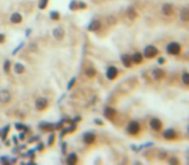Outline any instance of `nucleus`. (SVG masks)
<instances>
[{
    "instance_id": "1",
    "label": "nucleus",
    "mask_w": 189,
    "mask_h": 165,
    "mask_svg": "<svg viewBox=\"0 0 189 165\" xmlns=\"http://www.w3.org/2000/svg\"><path fill=\"white\" fill-rule=\"evenodd\" d=\"M180 49H181V48H180V44H178V43H175V41L170 43V44L167 45V52H169L170 54H174V56L179 54Z\"/></svg>"
},
{
    "instance_id": "2",
    "label": "nucleus",
    "mask_w": 189,
    "mask_h": 165,
    "mask_svg": "<svg viewBox=\"0 0 189 165\" xmlns=\"http://www.w3.org/2000/svg\"><path fill=\"white\" fill-rule=\"evenodd\" d=\"M157 53H158L157 48L153 46V45H148V46L144 49V56H145L147 58H153V57H156Z\"/></svg>"
},
{
    "instance_id": "3",
    "label": "nucleus",
    "mask_w": 189,
    "mask_h": 165,
    "mask_svg": "<svg viewBox=\"0 0 189 165\" xmlns=\"http://www.w3.org/2000/svg\"><path fill=\"white\" fill-rule=\"evenodd\" d=\"M47 106H48V101H47V98H38L36 101H35V108L38 111H43V110H45Z\"/></svg>"
},
{
    "instance_id": "4",
    "label": "nucleus",
    "mask_w": 189,
    "mask_h": 165,
    "mask_svg": "<svg viewBox=\"0 0 189 165\" xmlns=\"http://www.w3.org/2000/svg\"><path fill=\"white\" fill-rule=\"evenodd\" d=\"M11 101V93L9 90L3 89L0 90V103H8Z\"/></svg>"
},
{
    "instance_id": "5",
    "label": "nucleus",
    "mask_w": 189,
    "mask_h": 165,
    "mask_svg": "<svg viewBox=\"0 0 189 165\" xmlns=\"http://www.w3.org/2000/svg\"><path fill=\"white\" fill-rule=\"evenodd\" d=\"M128 133H131V134H137L140 132V125L139 123H136V121H131L130 124H128Z\"/></svg>"
},
{
    "instance_id": "6",
    "label": "nucleus",
    "mask_w": 189,
    "mask_h": 165,
    "mask_svg": "<svg viewBox=\"0 0 189 165\" xmlns=\"http://www.w3.org/2000/svg\"><path fill=\"white\" fill-rule=\"evenodd\" d=\"M117 76H118V70H117V67L110 66L108 70H106V77H108L109 80H114Z\"/></svg>"
},
{
    "instance_id": "7",
    "label": "nucleus",
    "mask_w": 189,
    "mask_h": 165,
    "mask_svg": "<svg viewBox=\"0 0 189 165\" xmlns=\"http://www.w3.org/2000/svg\"><path fill=\"white\" fill-rule=\"evenodd\" d=\"M149 125H150V128H152L153 130H160L162 128V121L160 119H152V120H150V123H149Z\"/></svg>"
},
{
    "instance_id": "8",
    "label": "nucleus",
    "mask_w": 189,
    "mask_h": 165,
    "mask_svg": "<svg viewBox=\"0 0 189 165\" xmlns=\"http://www.w3.org/2000/svg\"><path fill=\"white\" fill-rule=\"evenodd\" d=\"M101 28V22L97 20H93L91 23L88 25V30L89 31H98V30Z\"/></svg>"
},
{
    "instance_id": "9",
    "label": "nucleus",
    "mask_w": 189,
    "mask_h": 165,
    "mask_svg": "<svg viewBox=\"0 0 189 165\" xmlns=\"http://www.w3.org/2000/svg\"><path fill=\"white\" fill-rule=\"evenodd\" d=\"M174 13V8L171 4H163L162 5V14L165 16H171Z\"/></svg>"
},
{
    "instance_id": "10",
    "label": "nucleus",
    "mask_w": 189,
    "mask_h": 165,
    "mask_svg": "<svg viewBox=\"0 0 189 165\" xmlns=\"http://www.w3.org/2000/svg\"><path fill=\"white\" fill-rule=\"evenodd\" d=\"M94 140H96V137H94L93 133H85L83 136V141H84L85 145H92L94 142Z\"/></svg>"
},
{
    "instance_id": "11",
    "label": "nucleus",
    "mask_w": 189,
    "mask_h": 165,
    "mask_svg": "<svg viewBox=\"0 0 189 165\" xmlns=\"http://www.w3.org/2000/svg\"><path fill=\"white\" fill-rule=\"evenodd\" d=\"M66 163L69 164V165H74V164H76L78 163V156H76V154H69L67 155V158H66Z\"/></svg>"
},
{
    "instance_id": "12",
    "label": "nucleus",
    "mask_w": 189,
    "mask_h": 165,
    "mask_svg": "<svg viewBox=\"0 0 189 165\" xmlns=\"http://www.w3.org/2000/svg\"><path fill=\"white\" fill-rule=\"evenodd\" d=\"M180 20L183 22H189V9L184 8V9L180 10Z\"/></svg>"
},
{
    "instance_id": "13",
    "label": "nucleus",
    "mask_w": 189,
    "mask_h": 165,
    "mask_svg": "<svg viewBox=\"0 0 189 165\" xmlns=\"http://www.w3.org/2000/svg\"><path fill=\"white\" fill-rule=\"evenodd\" d=\"M52 34H53V38L56 39V40H61V39L64 38V30H62V28H60V27L54 28Z\"/></svg>"
},
{
    "instance_id": "14",
    "label": "nucleus",
    "mask_w": 189,
    "mask_h": 165,
    "mask_svg": "<svg viewBox=\"0 0 189 165\" xmlns=\"http://www.w3.org/2000/svg\"><path fill=\"white\" fill-rule=\"evenodd\" d=\"M21 21H22V16L20 14V13H12V16H11V22L12 23H20Z\"/></svg>"
},
{
    "instance_id": "15",
    "label": "nucleus",
    "mask_w": 189,
    "mask_h": 165,
    "mask_svg": "<svg viewBox=\"0 0 189 165\" xmlns=\"http://www.w3.org/2000/svg\"><path fill=\"white\" fill-rule=\"evenodd\" d=\"M163 137H165L166 140H172V138L176 137L175 130H174V129H167V130H165V133H163Z\"/></svg>"
},
{
    "instance_id": "16",
    "label": "nucleus",
    "mask_w": 189,
    "mask_h": 165,
    "mask_svg": "<svg viewBox=\"0 0 189 165\" xmlns=\"http://www.w3.org/2000/svg\"><path fill=\"white\" fill-rule=\"evenodd\" d=\"M122 62L126 67H130L131 63H132V57L131 56H128V54H123L122 56Z\"/></svg>"
},
{
    "instance_id": "17",
    "label": "nucleus",
    "mask_w": 189,
    "mask_h": 165,
    "mask_svg": "<svg viewBox=\"0 0 189 165\" xmlns=\"http://www.w3.org/2000/svg\"><path fill=\"white\" fill-rule=\"evenodd\" d=\"M9 129H11V125H5L3 129H0V138H2L3 141L7 140V134L9 132Z\"/></svg>"
},
{
    "instance_id": "18",
    "label": "nucleus",
    "mask_w": 189,
    "mask_h": 165,
    "mask_svg": "<svg viewBox=\"0 0 189 165\" xmlns=\"http://www.w3.org/2000/svg\"><path fill=\"white\" fill-rule=\"evenodd\" d=\"M104 114H105V116L108 119H113L115 116V110H114V108H111V107H106L105 111H104Z\"/></svg>"
},
{
    "instance_id": "19",
    "label": "nucleus",
    "mask_w": 189,
    "mask_h": 165,
    "mask_svg": "<svg viewBox=\"0 0 189 165\" xmlns=\"http://www.w3.org/2000/svg\"><path fill=\"white\" fill-rule=\"evenodd\" d=\"M127 16H128V18H130L131 21H135L137 18V13H136V10L134 9V8H128V9H127Z\"/></svg>"
},
{
    "instance_id": "20",
    "label": "nucleus",
    "mask_w": 189,
    "mask_h": 165,
    "mask_svg": "<svg viewBox=\"0 0 189 165\" xmlns=\"http://www.w3.org/2000/svg\"><path fill=\"white\" fill-rule=\"evenodd\" d=\"M39 129H42V130H52L53 125L49 124V123H40L39 124Z\"/></svg>"
},
{
    "instance_id": "21",
    "label": "nucleus",
    "mask_w": 189,
    "mask_h": 165,
    "mask_svg": "<svg viewBox=\"0 0 189 165\" xmlns=\"http://www.w3.org/2000/svg\"><path fill=\"white\" fill-rule=\"evenodd\" d=\"M132 62L141 63V62H143V56H141L140 53H135L134 56H132Z\"/></svg>"
},
{
    "instance_id": "22",
    "label": "nucleus",
    "mask_w": 189,
    "mask_h": 165,
    "mask_svg": "<svg viewBox=\"0 0 189 165\" xmlns=\"http://www.w3.org/2000/svg\"><path fill=\"white\" fill-rule=\"evenodd\" d=\"M23 71H25L23 64H21V63H16L14 64V72L16 74H22Z\"/></svg>"
},
{
    "instance_id": "23",
    "label": "nucleus",
    "mask_w": 189,
    "mask_h": 165,
    "mask_svg": "<svg viewBox=\"0 0 189 165\" xmlns=\"http://www.w3.org/2000/svg\"><path fill=\"white\" fill-rule=\"evenodd\" d=\"M162 76H163V72L161 70H154V72H153V77H154V79L160 80V79H162Z\"/></svg>"
},
{
    "instance_id": "24",
    "label": "nucleus",
    "mask_w": 189,
    "mask_h": 165,
    "mask_svg": "<svg viewBox=\"0 0 189 165\" xmlns=\"http://www.w3.org/2000/svg\"><path fill=\"white\" fill-rule=\"evenodd\" d=\"M49 17L52 18L53 21H58L60 20V13L57 10H53V12H51L49 13Z\"/></svg>"
},
{
    "instance_id": "25",
    "label": "nucleus",
    "mask_w": 189,
    "mask_h": 165,
    "mask_svg": "<svg viewBox=\"0 0 189 165\" xmlns=\"http://www.w3.org/2000/svg\"><path fill=\"white\" fill-rule=\"evenodd\" d=\"M11 61L9 59H7L5 61V62H4V71H5V72H9L11 71Z\"/></svg>"
},
{
    "instance_id": "26",
    "label": "nucleus",
    "mask_w": 189,
    "mask_h": 165,
    "mask_svg": "<svg viewBox=\"0 0 189 165\" xmlns=\"http://www.w3.org/2000/svg\"><path fill=\"white\" fill-rule=\"evenodd\" d=\"M181 79H183V82H184V84L189 85V74H188V72H184V74H183Z\"/></svg>"
},
{
    "instance_id": "27",
    "label": "nucleus",
    "mask_w": 189,
    "mask_h": 165,
    "mask_svg": "<svg viewBox=\"0 0 189 165\" xmlns=\"http://www.w3.org/2000/svg\"><path fill=\"white\" fill-rule=\"evenodd\" d=\"M48 5V0H40L39 2V9H45Z\"/></svg>"
},
{
    "instance_id": "28",
    "label": "nucleus",
    "mask_w": 189,
    "mask_h": 165,
    "mask_svg": "<svg viewBox=\"0 0 189 165\" xmlns=\"http://www.w3.org/2000/svg\"><path fill=\"white\" fill-rule=\"evenodd\" d=\"M85 74H87V76L93 77L94 75H96V70H93V68H87V71H85Z\"/></svg>"
},
{
    "instance_id": "29",
    "label": "nucleus",
    "mask_w": 189,
    "mask_h": 165,
    "mask_svg": "<svg viewBox=\"0 0 189 165\" xmlns=\"http://www.w3.org/2000/svg\"><path fill=\"white\" fill-rule=\"evenodd\" d=\"M16 129H18V130H25V132H26V130H29L27 127H25V125L21 124V123H17V124H16Z\"/></svg>"
},
{
    "instance_id": "30",
    "label": "nucleus",
    "mask_w": 189,
    "mask_h": 165,
    "mask_svg": "<svg viewBox=\"0 0 189 165\" xmlns=\"http://www.w3.org/2000/svg\"><path fill=\"white\" fill-rule=\"evenodd\" d=\"M54 138H56L54 133H52V134L49 136V138H48V146H52V143L54 142Z\"/></svg>"
},
{
    "instance_id": "31",
    "label": "nucleus",
    "mask_w": 189,
    "mask_h": 165,
    "mask_svg": "<svg viewBox=\"0 0 189 165\" xmlns=\"http://www.w3.org/2000/svg\"><path fill=\"white\" fill-rule=\"evenodd\" d=\"M74 82H75V79H71L70 82H69V85H67V89H71V86L74 85Z\"/></svg>"
},
{
    "instance_id": "32",
    "label": "nucleus",
    "mask_w": 189,
    "mask_h": 165,
    "mask_svg": "<svg viewBox=\"0 0 189 165\" xmlns=\"http://www.w3.org/2000/svg\"><path fill=\"white\" fill-rule=\"evenodd\" d=\"M4 41H5V36H4L3 34H0V44H3Z\"/></svg>"
},
{
    "instance_id": "33",
    "label": "nucleus",
    "mask_w": 189,
    "mask_h": 165,
    "mask_svg": "<svg viewBox=\"0 0 189 165\" xmlns=\"http://www.w3.org/2000/svg\"><path fill=\"white\" fill-rule=\"evenodd\" d=\"M170 163H171V164H178L179 161H178V159H175V158H171V159H170Z\"/></svg>"
},
{
    "instance_id": "34",
    "label": "nucleus",
    "mask_w": 189,
    "mask_h": 165,
    "mask_svg": "<svg viewBox=\"0 0 189 165\" xmlns=\"http://www.w3.org/2000/svg\"><path fill=\"white\" fill-rule=\"evenodd\" d=\"M18 137H20V140H25V132H23V130L20 133V136H18Z\"/></svg>"
},
{
    "instance_id": "35",
    "label": "nucleus",
    "mask_w": 189,
    "mask_h": 165,
    "mask_svg": "<svg viewBox=\"0 0 189 165\" xmlns=\"http://www.w3.org/2000/svg\"><path fill=\"white\" fill-rule=\"evenodd\" d=\"M66 151V143H62V152Z\"/></svg>"
},
{
    "instance_id": "36",
    "label": "nucleus",
    "mask_w": 189,
    "mask_h": 165,
    "mask_svg": "<svg viewBox=\"0 0 189 165\" xmlns=\"http://www.w3.org/2000/svg\"><path fill=\"white\" fill-rule=\"evenodd\" d=\"M188 132H189V128H188Z\"/></svg>"
}]
</instances>
